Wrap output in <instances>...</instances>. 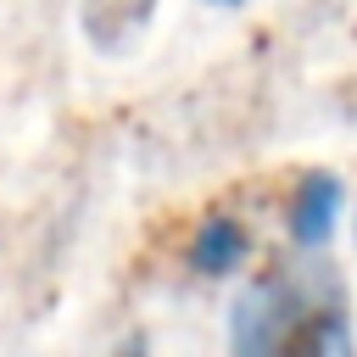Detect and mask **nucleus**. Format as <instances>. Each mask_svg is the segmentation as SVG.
<instances>
[{
    "mask_svg": "<svg viewBox=\"0 0 357 357\" xmlns=\"http://www.w3.org/2000/svg\"><path fill=\"white\" fill-rule=\"evenodd\" d=\"M206 6H245V0H206Z\"/></svg>",
    "mask_w": 357,
    "mask_h": 357,
    "instance_id": "nucleus-5",
    "label": "nucleus"
},
{
    "mask_svg": "<svg viewBox=\"0 0 357 357\" xmlns=\"http://www.w3.org/2000/svg\"><path fill=\"white\" fill-rule=\"evenodd\" d=\"M245 251H251V234H245V223L229 218V212L201 218L195 234H190V268H195L201 279H223V273H234V268L245 262Z\"/></svg>",
    "mask_w": 357,
    "mask_h": 357,
    "instance_id": "nucleus-4",
    "label": "nucleus"
},
{
    "mask_svg": "<svg viewBox=\"0 0 357 357\" xmlns=\"http://www.w3.org/2000/svg\"><path fill=\"white\" fill-rule=\"evenodd\" d=\"M229 351L234 357H346L351 351V301L346 279L329 262H273L262 268L229 307Z\"/></svg>",
    "mask_w": 357,
    "mask_h": 357,
    "instance_id": "nucleus-1",
    "label": "nucleus"
},
{
    "mask_svg": "<svg viewBox=\"0 0 357 357\" xmlns=\"http://www.w3.org/2000/svg\"><path fill=\"white\" fill-rule=\"evenodd\" d=\"M151 17H156V0H84L78 28H84V39H89L95 50L117 56V50H128V45L145 33Z\"/></svg>",
    "mask_w": 357,
    "mask_h": 357,
    "instance_id": "nucleus-3",
    "label": "nucleus"
},
{
    "mask_svg": "<svg viewBox=\"0 0 357 357\" xmlns=\"http://www.w3.org/2000/svg\"><path fill=\"white\" fill-rule=\"evenodd\" d=\"M340 206H346L340 173H329V167L301 173L290 184V195H284V229H290V240L301 251H324L329 234H335V223H340Z\"/></svg>",
    "mask_w": 357,
    "mask_h": 357,
    "instance_id": "nucleus-2",
    "label": "nucleus"
},
{
    "mask_svg": "<svg viewBox=\"0 0 357 357\" xmlns=\"http://www.w3.org/2000/svg\"><path fill=\"white\" fill-rule=\"evenodd\" d=\"M351 240H357V223H351Z\"/></svg>",
    "mask_w": 357,
    "mask_h": 357,
    "instance_id": "nucleus-6",
    "label": "nucleus"
}]
</instances>
